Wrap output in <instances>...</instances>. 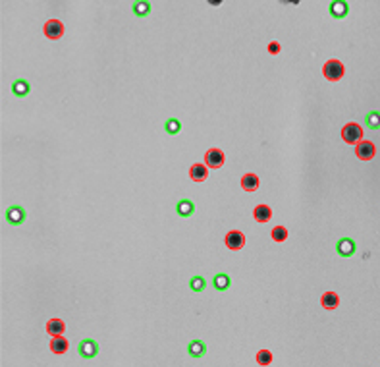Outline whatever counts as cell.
I'll use <instances>...</instances> for the list:
<instances>
[{
	"instance_id": "obj_24",
	"label": "cell",
	"mask_w": 380,
	"mask_h": 367,
	"mask_svg": "<svg viewBox=\"0 0 380 367\" xmlns=\"http://www.w3.org/2000/svg\"><path fill=\"white\" fill-rule=\"evenodd\" d=\"M189 288L193 292H203L207 288V280L203 279V277H199V275H197V277H191V279H189Z\"/></svg>"
},
{
	"instance_id": "obj_27",
	"label": "cell",
	"mask_w": 380,
	"mask_h": 367,
	"mask_svg": "<svg viewBox=\"0 0 380 367\" xmlns=\"http://www.w3.org/2000/svg\"><path fill=\"white\" fill-rule=\"evenodd\" d=\"M282 51V47H280V43H276V41H272L269 45V52L270 54H278V52Z\"/></svg>"
},
{
	"instance_id": "obj_22",
	"label": "cell",
	"mask_w": 380,
	"mask_h": 367,
	"mask_svg": "<svg viewBox=\"0 0 380 367\" xmlns=\"http://www.w3.org/2000/svg\"><path fill=\"white\" fill-rule=\"evenodd\" d=\"M288 236H290V232H288V228L286 226H274L272 230H270V238L276 241V243L286 241L288 240Z\"/></svg>"
},
{
	"instance_id": "obj_15",
	"label": "cell",
	"mask_w": 380,
	"mask_h": 367,
	"mask_svg": "<svg viewBox=\"0 0 380 367\" xmlns=\"http://www.w3.org/2000/svg\"><path fill=\"white\" fill-rule=\"evenodd\" d=\"M253 216H255V220H257V222L265 224V222H269L270 218H272V209H270L269 205L261 203V205H257V207L253 209Z\"/></svg>"
},
{
	"instance_id": "obj_14",
	"label": "cell",
	"mask_w": 380,
	"mask_h": 367,
	"mask_svg": "<svg viewBox=\"0 0 380 367\" xmlns=\"http://www.w3.org/2000/svg\"><path fill=\"white\" fill-rule=\"evenodd\" d=\"M189 178H191L193 182H205V180L209 178V166L199 165V163L191 165V168H189Z\"/></svg>"
},
{
	"instance_id": "obj_19",
	"label": "cell",
	"mask_w": 380,
	"mask_h": 367,
	"mask_svg": "<svg viewBox=\"0 0 380 367\" xmlns=\"http://www.w3.org/2000/svg\"><path fill=\"white\" fill-rule=\"evenodd\" d=\"M29 91H31V85H29L27 79H16V81L12 83V93L16 95V97H20V99L27 97Z\"/></svg>"
},
{
	"instance_id": "obj_10",
	"label": "cell",
	"mask_w": 380,
	"mask_h": 367,
	"mask_svg": "<svg viewBox=\"0 0 380 367\" xmlns=\"http://www.w3.org/2000/svg\"><path fill=\"white\" fill-rule=\"evenodd\" d=\"M357 250V243L351 238H340L338 240V243H336V252H338V255H342V257H351V255L355 254Z\"/></svg>"
},
{
	"instance_id": "obj_2",
	"label": "cell",
	"mask_w": 380,
	"mask_h": 367,
	"mask_svg": "<svg viewBox=\"0 0 380 367\" xmlns=\"http://www.w3.org/2000/svg\"><path fill=\"white\" fill-rule=\"evenodd\" d=\"M342 140L345 143H349V145H353V143L357 145L359 141H363V128L359 126V124H355V122L345 124L342 128Z\"/></svg>"
},
{
	"instance_id": "obj_6",
	"label": "cell",
	"mask_w": 380,
	"mask_h": 367,
	"mask_svg": "<svg viewBox=\"0 0 380 367\" xmlns=\"http://www.w3.org/2000/svg\"><path fill=\"white\" fill-rule=\"evenodd\" d=\"M374 155H376V147L372 141L363 140L355 145V157L359 161H370V159H374Z\"/></svg>"
},
{
	"instance_id": "obj_23",
	"label": "cell",
	"mask_w": 380,
	"mask_h": 367,
	"mask_svg": "<svg viewBox=\"0 0 380 367\" xmlns=\"http://www.w3.org/2000/svg\"><path fill=\"white\" fill-rule=\"evenodd\" d=\"M365 124L368 130H380V112L378 110H370L365 116Z\"/></svg>"
},
{
	"instance_id": "obj_1",
	"label": "cell",
	"mask_w": 380,
	"mask_h": 367,
	"mask_svg": "<svg viewBox=\"0 0 380 367\" xmlns=\"http://www.w3.org/2000/svg\"><path fill=\"white\" fill-rule=\"evenodd\" d=\"M343 74H345L343 64L340 62V60H336V58L326 60L324 66H322V76L326 77L328 81H340V79L343 77Z\"/></svg>"
},
{
	"instance_id": "obj_8",
	"label": "cell",
	"mask_w": 380,
	"mask_h": 367,
	"mask_svg": "<svg viewBox=\"0 0 380 367\" xmlns=\"http://www.w3.org/2000/svg\"><path fill=\"white\" fill-rule=\"evenodd\" d=\"M224 163H226V157L220 149L214 147V149H209L205 153V165L209 168H220V166H224Z\"/></svg>"
},
{
	"instance_id": "obj_4",
	"label": "cell",
	"mask_w": 380,
	"mask_h": 367,
	"mask_svg": "<svg viewBox=\"0 0 380 367\" xmlns=\"http://www.w3.org/2000/svg\"><path fill=\"white\" fill-rule=\"evenodd\" d=\"M77 354L81 355L83 359H93L98 355V342L93 338H83L77 344Z\"/></svg>"
},
{
	"instance_id": "obj_20",
	"label": "cell",
	"mask_w": 380,
	"mask_h": 367,
	"mask_svg": "<svg viewBox=\"0 0 380 367\" xmlns=\"http://www.w3.org/2000/svg\"><path fill=\"white\" fill-rule=\"evenodd\" d=\"M64 330H66V323L62 319H50L47 323V332L50 336H62Z\"/></svg>"
},
{
	"instance_id": "obj_7",
	"label": "cell",
	"mask_w": 380,
	"mask_h": 367,
	"mask_svg": "<svg viewBox=\"0 0 380 367\" xmlns=\"http://www.w3.org/2000/svg\"><path fill=\"white\" fill-rule=\"evenodd\" d=\"M43 33L50 41H56V39H60L64 35V24H62L60 20H49L45 24V27H43Z\"/></svg>"
},
{
	"instance_id": "obj_16",
	"label": "cell",
	"mask_w": 380,
	"mask_h": 367,
	"mask_svg": "<svg viewBox=\"0 0 380 367\" xmlns=\"http://www.w3.org/2000/svg\"><path fill=\"white\" fill-rule=\"evenodd\" d=\"M187 354L191 355V357H195V359L203 357V355L207 354V344L203 340H191L187 344Z\"/></svg>"
},
{
	"instance_id": "obj_11",
	"label": "cell",
	"mask_w": 380,
	"mask_h": 367,
	"mask_svg": "<svg viewBox=\"0 0 380 367\" xmlns=\"http://www.w3.org/2000/svg\"><path fill=\"white\" fill-rule=\"evenodd\" d=\"M50 352L52 354H66L68 352V348H70V342H68V338L66 336H52L50 338V344H49Z\"/></svg>"
},
{
	"instance_id": "obj_12",
	"label": "cell",
	"mask_w": 380,
	"mask_h": 367,
	"mask_svg": "<svg viewBox=\"0 0 380 367\" xmlns=\"http://www.w3.org/2000/svg\"><path fill=\"white\" fill-rule=\"evenodd\" d=\"M176 213L182 216V218H189V216L195 213V203L191 201V199H180V201L176 203Z\"/></svg>"
},
{
	"instance_id": "obj_3",
	"label": "cell",
	"mask_w": 380,
	"mask_h": 367,
	"mask_svg": "<svg viewBox=\"0 0 380 367\" xmlns=\"http://www.w3.org/2000/svg\"><path fill=\"white\" fill-rule=\"evenodd\" d=\"M4 218H6V222L10 226H22L25 222V218H27V213H25V209L22 205H12V207L6 209Z\"/></svg>"
},
{
	"instance_id": "obj_17",
	"label": "cell",
	"mask_w": 380,
	"mask_h": 367,
	"mask_svg": "<svg viewBox=\"0 0 380 367\" xmlns=\"http://www.w3.org/2000/svg\"><path fill=\"white\" fill-rule=\"evenodd\" d=\"M212 286H214V290H218V292L230 290L232 279H230L226 273H218V275H214V279H212Z\"/></svg>"
},
{
	"instance_id": "obj_26",
	"label": "cell",
	"mask_w": 380,
	"mask_h": 367,
	"mask_svg": "<svg viewBox=\"0 0 380 367\" xmlns=\"http://www.w3.org/2000/svg\"><path fill=\"white\" fill-rule=\"evenodd\" d=\"M164 130H166L170 136H176V134H180V130H182V122H180L178 118H170V120H166Z\"/></svg>"
},
{
	"instance_id": "obj_5",
	"label": "cell",
	"mask_w": 380,
	"mask_h": 367,
	"mask_svg": "<svg viewBox=\"0 0 380 367\" xmlns=\"http://www.w3.org/2000/svg\"><path fill=\"white\" fill-rule=\"evenodd\" d=\"M224 243H226L228 250L239 252V250H243V246H245V236H243V232H239V230H230V232L226 234V238H224Z\"/></svg>"
},
{
	"instance_id": "obj_21",
	"label": "cell",
	"mask_w": 380,
	"mask_h": 367,
	"mask_svg": "<svg viewBox=\"0 0 380 367\" xmlns=\"http://www.w3.org/2000/svg\"><path fill=\"white\" fill-rule=\"evenodd\" d=\"M132 10H134V14L137 18H147L149 14H151V2H147V0H137V2L132 4Z\"/></svg>"
},
{
	"instance_id": "obj_18",
	"label": "cell",
	"mask_w": 380,
	"mask_h": 367,
	"mask_svg": "<svg viewBox=\"0 0 380 367\" xmlns=\"http://www.w3.org/2000/svg\"><path fill=\"white\" fill-rule=\"evenodd\" d=\"M259 186H261V180H259L257 174L249 172V174H243V176H241V188L245 191H257Z\"/></svg>"
},
{
	"instance_id": "obj_13",
	"label": "cell",
	"mask_w": 380,
	"mask_h": 367,
	"mask_svg": "<svg viewBox=\"0 0 380 367\" xmlns=\"http://www.w3.org/2000/svg\"><path fill=\"white\" fill-rule=\"evenodd\" d=\"M320 305L324 307V309H328V311H332V309H336L338 305H340V296L336 294V292H324L322 296H320Z\"/></svg>"
},
{
	"instance_id": "obj_25",
	"label": "cell",
	"mask_w": 380,
	"mask_h": 367,
	"mask_svg": "<svg viewBox=\"0 0 380 367\" xmlns=\"http://www.w3.org/2000/svg\"><path fill=\"white\" fill-rule=\"evenodd\" d=\"M255 359H257L259 365H270V363H272V359H274V355H272L270 350H261V352H257Z\"/></svg>"
},
{
	"instance_id": "obj_9",
	"label": "cell",
	"mask_w": 380,
	"mask_h": 367,
	"mask_svg": "<svg viewBox=\"0 0 380 367\" xmlns=\"http://www.w3.org/2000/svg\"><path fill=\"white\" fill-rule=\"evenodd\" d=\"M328 12L334 20H343L349 14V4L345 0H332L328 6Z\"/></svg>"
}]
</instances>
